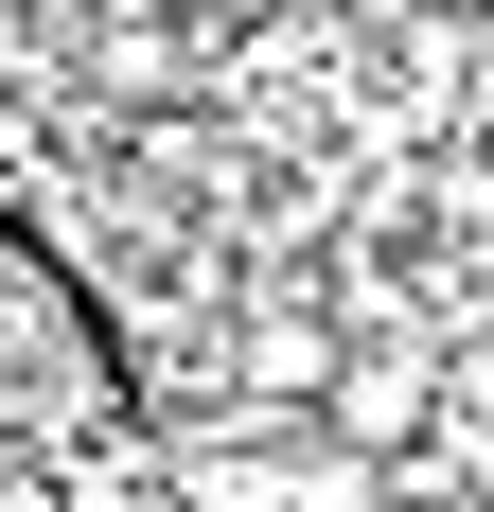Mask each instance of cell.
Segmentation results:
<instances>
[{"label": "cell", "mask_w": 494, "mask_h": 512, "mask_svg": "<svg viewBox=\"0 0 494 512\" xmlns=\"http://www.w3.org/2000/svg\"><path fill=\"white\" fill-rule=\"evenodd\" d=\"M300 424H318L336 460H371V477H389L406 442L442 424V354H424L406 318H353V336H336V371H318V407H300Z\"/></svg>", "instance_id": "1"}, {"label": "cell", "mask_w": 494, "mask_h": 512, "mask_svg": "<svg viewBox=\"0 0 494 512\" xmlns=\"http://www.w3.org/2000/svg\"><path fill=\"white\" fill-rule=\"evenodd\" d=\"M336 336H353V318L318 301V283H230V318H212V354H230V371H212V389L265 407V424H300V407H318V371H336Z\"/></svg>", "instance_id": "2"}, {"label": "cell", "mask_w": 494, "mask_h": 512, "mask_svg": "<svg viewBox=\"0 0 494 512\" xmlns=\"http://www.w3.org/2000/svg\"><path fill=\"white\" fill-rule=\"evenodd\" d=\"M318 18H353V36H406V18H442V0H318Z\"/></svg>", "instance_id": "3"}]
</instances>
